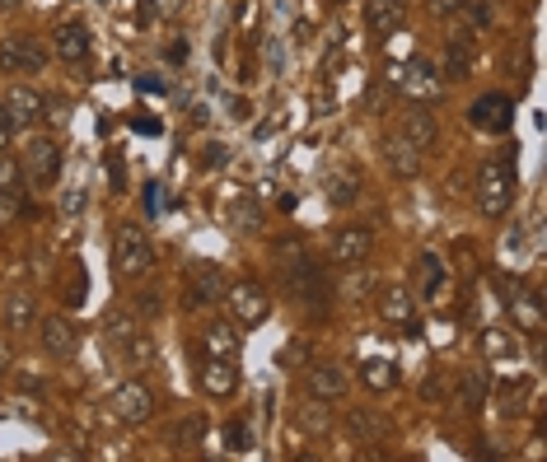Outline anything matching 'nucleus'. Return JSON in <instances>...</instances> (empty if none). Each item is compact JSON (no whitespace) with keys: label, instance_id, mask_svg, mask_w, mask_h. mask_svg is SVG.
I'll list each match as a JSON object with an SVG mask.
<instances>
[{"label":"nucleus","instance_id":"nucleus-34","mask_svg":"<svg viewBox=\"0 0 547 462\" xmlns=\"http://www.w3.org/2000/svg\"><path fill=\"white\" fill-rule=\"evenodd\" d=\"M24 210L33 215V206L24 201V187H10V192H0V225H14Z\"/></svg>","mask_w":547,"mask_h":462},{"label":"nucleus","instance_id":"nucleus-31","mask_svg":"<svg viewBox=\"0 0 547 462\" xmlns=\"http://www.w3.org/2000/svg\"><path fill=\"white\" fill-rule=\"evenodd\" d=\"M323 197L333 206H355V197H361V187H355L351 173H327L323 178Z\"/></svg>","mask_w":547,"mask_h":462},{"label":"nucleus","instance_id":"nucleus-9","mask_svg":"<svg viewBox=\"0 0 547 462\" xmlns=\"http://www.w3.org/2000/svg\"><path fill=\"white\" fill-rule=\"evenodd\" d=\"M38 341L52 360H71L80 350V328L66 313H52V318H38Z\"/></svg>","mask_w":547,"mask_h":462},{"label":"nucleus","instance_id":"nucleus-25","mask_svg":"<svg viewBox=\"0 0 547 462\" xmlns=\"http://www.w3.org/2000/svg\"><path fill=\"white\" fill-rule=\"evenodd\" d=\"M384 164H389L393 178H417L421 173V154L407 141H398V135H389V141H384Z\"/></svg>","mask_w":547,"mask_h":462},{"label":"nucleus","instance_id":"nucleus-49","mask_svg":"<svg viewBox=\"0 0 547 462\" xmlns=\"http://www.w3.org/2000/svg\"><path fill=\"white\" fill-rule=\"evenodd\" d=\"M486 350H491V356H505V350H510V341H505L501 332H486Z\"/></svg>","mask_w":547,"mask_h":462},{"label":"nucleus","instance_id":"nucleus-8","mask_svg":"<svg viewBox=\"0 0 547 462\" xmlns=\"http://www.w3.org/2000/svg\"><path fill=\"white\" fill-rule=\"evenodd\" d=\"M398 141H407L417 154H426L435 141H440V122H435V113L426 103H412L402 107V122H398Z\"/></svg>","mask_w":547,"mask_h":462},{"label":"nucleus","instance_id":"nucleus-39","mask_svg":"<svg viewBox=\"0 0 547 462\" xmlns=\"http://www.w3.org/2000/svg\"><path fill=\"white\" fill-rule=\"evenodd\" d=\"M10 187H24V164L0 150V192H10Z\"/></svg>","mask_w":547,"mask_h":462},{"label":"nucleus","instance_id":"nucleus-41","mask_svg":"<svg viewBox=\"0 0 547 462\" xmlns=\"http://www.w3.org/2000/svg\"><path fill=\"white\" fill-rule=\"evenodd\" d=\"M267 66H271V75H281V66H286V47H281V38H271V42H267Z\"/></svg>","mask_w":547,"mask_h":462},{"label":"nucleus","instance_id":"nucleus-40","mask_svg":"<svg viewBox=\"0 0 547 462\" xmlns=\"http://www.w3.org/2000/svg\"><path fill=\"white\" fill-rule=\"evenodd\" d=\"M80 210H85V187H71V192L61 197V215H66V220H75Z\"/></svg>","mask_w":547,"mask_h":462},{"label":"nucleus","instance_id":"nucleus-27","mask_svg":"<svg viewBox=\"0 0 547 462\" xmlns=\"http://www.w3.org/2000/svg\"><path fill=\"white\" fill-rule=\"evenodd\" d=\"M206 430H211V416L202 411V406H197V411H183V416L174 420V444H178V448H197V444L206 439Z\"/></svg>","mask_w":547,"mask_h":462},{"label":"nucleus","instance_id":"nucleus-23","mask_svg":"<svg viewBox=\"0 0 547 462\" xmlns=\"http://www.w3.org/2000/svg\"><path fill=\"white\" fill-rule=\"evenodd\" d=\"M38 328V299L29 290H14L5 304V337H29Z\"/></svg>","mask_w":547,"mask_h":462},{"label":"nucleus","instance_id":"nucleus-22","mask_svg":"<svg viewBox=\"0 0 547 462\" xmlns=\"http://www.w3.org/2000/svg\"><path fill=\"white\" fill-rule=\"evenodd\" d=\"M491 397V369H463L454 383V406L458 411H477Z\"/></svg>","mask_w":547,"mask_h":462},{"label":"nucleus","instance_id":"nucleus-4","mask_svg":"<svg viewBox=\"0 0 547 462\" xmlns=\"http://www.w3.org/2000/svg\"><path fill=\"white\" fill-rule=\"evenodd\" d=\"M19 164H24V178L38 182V187L57 182V169H61V145H57V135H29V145H24Z\"/></svg>","mask_w":547,"mask_h":462},{"label":"nucleus","instance_id":"nucleus-7","mask_svg":"<svg viewBox=\"0 0 547 462\" xmlns=\"http://www.w3.org/2000/svg\"><path fill=\"white\" fill-rule=\"evenodd\" d=\"M286 290H290V299L295 304H305V309H318L323 304V294H327V276L318 271V262H295V266H286Z\"/></svg>","mask_w":547,"mask_h":462},{"label":"nucleus","instance_id":"nucleus-12","mask_svg":"<svg viewBox=\"0 0 547 462\" xmlns=\"http://www.w3.org/2000/svg\"><path fill=\"white\" fill-rule=\"evenodd\" d=\"M398 85H402V94H407V98L426 103V98H435V94H440V85H445V79H440V66H435V61L417 57V61H407V66H402Z\"/></svg>","mask_w":547,"mask_h":462},{"label":"nucleus","instance_id":"nucleus-52","mask_svg":"<svg viewBox=\"0 0 547 462\" xmlns=\"http://www.w3.org/2000/svg\"><path fill=\"white\" fill-rule=\"evenodd\" d=\"M19 388H33V393H38V388H42V378H38V374H19Z\"/></svg>","mask_w":547,"mask_h":462},{"label":"nucleus","instance_id":"nucleus-44","mask_svg":"<svg viewBox=\"0 0 547 462\" xmlns=\"http://www.w3.org/2000/svg\"><path fill=\"white\" fill-rule=\"evenodd\" d=\"M225 159H230V145H211L202 154V169H215V164H225Z\"/></svg>","mask_w":547,"mask_h":462},{"label":"nucleus","instance_id":"nucleus-18","mask_svg":"<svg viewBox=\"0 0 547 462\" xmlns=\"http://www.w3.org/2000/svg\"><path fill=\"white\" fill-rule=\"evenodd\" d=\"M295 430L299 434H309V439H327V434L337 430V416H333V406L327 402H318V397H309L305 406H295Z\"/></svg>","mask_w":547,"mask_h":462},{"label":"nucleus","instance_id":"nucleus-15","mask_svg":"<svg viewBox=\"0 0 547 462\" xmlns=\"http://www.w3.org/2000/svg\"><path fill=\"white\" fill-rule=\"evenodd\" d=\"M346 388H351V378H346L342 365H309L305 369V393L318 397V402H342Z\"/></svg>","mask_w":547,"mask_h":462},{"label":"nucleus","instance_id":"nucleus-36","mask_svg":"<svg viewBox=\"0 0 547 462\" xmlns=\"http://www.w3.org/2000/svg\"><path fill=\"white\" fill-rule=\"evenodd\" d=\"M118 350L127 356V365H146V360L155 356V346H150V337H146V332H131V337H127Z\"/></svg>","mask_w":547,"mask_h":462},{"label":"nucleus","instance_id":"nucleus-24","mask_svg":"<svg viewBox=\"0 0 547 462\" xmlns=\"http://www.w3.org/2000/svg\"><path fill=\"white\" fill-rule=\"evenodd\" d=\"M510 313H514V328L524 332V337H538V332H542V322H547V313H542V294H538V290H529V294H519V290H514Z\"/></svg>","mask_w":547,"mask_h":462},{"label":"nucleus","instance_id":"nucleus-13","mask_svg":"<svg viewBox=\"0 0 547 462\" xmlns=\"http://www.w3.org/2000/svg\"><path fill=\"white\" fill-rule=\"evenodd\" d=\"M197 350H202V360H234L239 365V350H243V341H239V332L230 328V322H206L202 328V337H197Z\"/></svg>","mask_w":547,"mask_h":462},{"label":"nucleus","instance_id":"nucleus-16","mask_svg":"<svg viewBox=\"0 0 547 462\" xmlns=\"http://www.w3.org/2000/svg\"><path fill=\"white\" fill-rule=\"evenodd\" d=\"M187 304H215V299H225V276H221V266H211V262H193L187 266Z\"/></svg>","mask_w":547,"mask_h":462},{"label":"nucleus","instance_id":"nucleus-1","mask_svg":"<svg viewBox=\"0 0 547 462\" xmlns=\"http://www.w3.org/2000/svg\"><path fill=\"white\" fill-rule=\"evenodd\" d=\"M477 215L482 220H505V210L514 201V159L501 154V159H486L477 169Z\"/></svg>","mask_w":547,"mask_h":462},{"label":"nucleus","instance_id":"nucleus-5","mask_svg":"<svg viewBox=\"0 0 547 462\" xmlns=\"http://www.w3.org/2000/svg\"><path fill=\"white\" fill-rule=\"evenodd\" d=\"M108 406H113V416L122 420V425H146L150 416H155V393L146 388V383H122V388H113V397H108Z\"/></svg>","mask_w":547,"mask_h":462},{"label":"nucleus","instance_id":"nucleus-21","mask_svg":"<svg viewBox=\"0 0 547 462\" xmlns=\"http://www.w3.org/2000/svg\"><path fill=\"white\" fill-rule=\"evenodd\" d=\"M389 430L393 425L379 411H370V406H351V411H346V434H351L355 444H384Z\"/></svg>","mask_w":547,"mask_h":462},{"label":"nucleus","instance_id":"nucleus-48","mask_svg":"<svg viewBox=\"0 0 547 462\" xmlns=\"http://www.w3.org/2000/svg\"><path fill=\"white\" fill-rule=\"evenodd\" d=\"M108 173H113V192H122L127 182H122V159L118 154H108Z\"/></svg>","mask_w":547,"mask_h":462},{"label":"nucleus","instance_id":"nucleus-37","mask_svg":"<svg viewBox=\"0 0 547 462\" xmlns=\"http://www.w3.org/2000/svg\"><path fill=\"white\" fill-rule=\"evenodd\" d=\"M225 448L230 453H249L253 448V425L249 420H230L225 425Z\"/></svg>","mask_w":547,"mask_h":462},{"label":"nucleus","instance_id":"nucleus-50","mask_svg":"<svg viewBox=\"0 0 547 462\" xmlns=\"http://www.w3.org/2000/svg\"><path fill=\"white\" fill-rule=\"evenodd\" d=\"M458 5H463V0H430V10H435V14H454Z\"/></svg>","mask_w":547,"mask_h":462},{"label":"nucleus","instance_id":"nucleus-10","mask_svg":"<svg viewBox=\"0 0 547 462\" xmlns=\"http://www.w3.org/2000/svg\"><path fill=\"white\" fill-rule=\"evenodd\" d=\"M374 248V234L365 225H342L333 234V243H327V262H337V266H355V262H365Z\"/></svg>","mask_w":547,"mask_h":462},{"label":"nucleus","instance_id":"nucleus-42","mask_svg":"<svg viewBox=\"0 0 547 462\" xmlns=\"http://www.w3.org/2000/svg\"><path fill=\"white\" fill-rule=\"evenodd\" d=\"M187 51H193V47H187V38H178V42L164 47V61H169V66H183V61H187Z\"/></svg>","mask_w":547,"mask_h":462},{"label":"nucleus","instance_id":"nucleus-6","mask_svg":"<svg viewBox=\"0 0 547 462\" xmlns=\"http://www.w3.org/2000/svg\"><path fill=\"white\" fill-rule=\"evenodd\" d=\"M468 122L486 135H505L514 126V98L510 94H482L473 107H468Z\"/></svg>","mask_w":547,"mask_h":462},{"label":"nucleus","instance_id":"nucleus-2","mask_svg":"<svg viewBox=\"0 0 547 462\" xmlns=\"http://www.w3.org/2000/svg\"><path fill=\"white\" fill-rule=\"evenodd\" d=\"M113 266H118V276L127 285H136L141 276L155 271V243L141 234V225H118V234H113Z\"/></svg>","mask_w":547,"mask_h":462},{"label":"nucleus","instance_id":"nucleus-54","mask_svg":"<svg viewBox=\"0 0 547 462\" xmlns=\"http://www.w3.org/2000/svg\"><path fill=\"white\" fill-rule=\"evenodd\" d=\"M333 5H342V0H333Z\"/></svg>","mask_w":547,"mask_h":462},{"label":"nucleus","instance_id":"nucleus-17","mask_svg":"<svg viewBox=\"0 0 547 462\" xmlns=\"http://www.w3.org/2000/svg\"><path fill=\"white\" fill-rule=\"evenodd\" d=\"M52 57H61L71 66L90 61V29L85 23H57V29H52Z\"/></svg>","mask_w":547,"mask_h":462},{"label":"nucleus","instance_id":"nucleus-51","mask_svg":"<svg viewBox=\"0 0 547 462\" xmlns=\"http://www.w3.org/2000/svg\"><path fill=\"white\" fill-rule=\"evenodd\" d=\"M10 369V341H5V332H0V374Z\"/></svg>","mask_w":547,"mask_h":462},{"label":"nucleus","instance_id":"nucleus-26","mask_svg":"<svg viewBox=\"0 0 547 462\" xmlns=\"http://www.w3.org/2000/svg\"><path fill=\"white\" fill-rule=\"evenodd\" d=\"M365 29L370 33L402 29V0H365Z\"/></svg>","mask_w":547,"mask_h":462},{"label":"nucleus","instance_id":"nucleus-32","mask_svg":"<svg viewBox=\"0 0 547 462\" xmlns=\"http://www.w3.org/2000/svg\"><path fill=\"white\" fill-rule=\"evenodd\" d=\"M342 299H365V294H374V276H370V266L365 262H355V266H346V276H342Z\"/></svg>","mask_w":547,"mask_h":462},{"label":"nucleus","instance_id":"nucleus-14","mask_svg":"<svg viewBox=\"0 0 547 462\" xmlns=\"http://www.w3.org/2000/svg\"><path fill=\"white\" fill-rule=\"evenodd\" d=\"M379 313H384V322H393V328H407V337L417 332V294L407 285L379 290Z\"/></svg>","mask_w":547,"mask_h":462},{"label":"nucleus","instance_id":"nucleus-53","mask_svg":"<svg viewBox=\"0 0 547 462\" xmlns=\"http://www.w3.org/2000/svg\"><path fill=\"white\" fill-rule=\"evenodd\" d=\"M19 5V0H0V10H14Z\"/></svg>","mask_w":547,"mask_h":462},{"label":"nucleus","instance_id":"nucleus-29","mask_svg":"<svg viewBox=\"0 0 547 462\" xmlns=\"http://www.w3.org/2000/svg\"><path fill=\"white\" fill-rule=\"evenodd\" d=\"M361 383L370 393H393L398 388V365H389V360H365L361 365Z\"/></svg>","mask_w":547,"mask_h":462},{"label":"nucleus","instance_id":"nucleus-3","mask_svg":"<svg viewBox=\"0 0 547 462\" xmlns=\"http://www.w3.org/2000/svg\"><path fill=\"white\" fill-rule=\"evenodd\" d=\"M225 304H230V313H234L239 328H262V322L271 318V294L258 281H234V285H225Z\"/></svg>","mask_w":547,"mask_h":462},{"label":"nucleus","instance_id":"nucleus-35","mask_svg":"<svg viewBox=\"0 0 547 462\" xmlns=\"http://www.w3.org/2000/svg\"><path fill=\"white\" fill-rule=\"evenodd\" d=\"M0 75H24V38L0 42Z\"/></svg>","mask_w":547,"mask_h":462},{"label":"nucleus","instance_id":"nucleus-45","mask_svg":"<svg viewBox=\"0 0 547 462\" xmlns=\"http://www.w3.org/2000/svg\"><path fill=\"white\" fill-rule=\"evenodd\" d=\"M440 393H445V378H440V374H430L426 383H421V397H426V402H435Z\"/></svg>","mask_w":547,"mask_h":462},{"label":"nucleus","instance_id":"nucleus-19","mask_svg":"<svg viewBox=\"0 0 547 462\" xmlns=\"http://www.w3.org/2000/svg\"><path fill=\"white\" fill-rule=\"evenodd\" d=\"M440 70H445V79H468V75L477 70V47H473L468 33H454V38L445 42Z\"/></svg>","mask_w":547,"mask_h":462},{"label":"nucleus","instance_id":"nucleus-11","mask_svg":"<svg viewBox=\"0 0 547 462\" xmlns=\"http://www.w3.org/2000/svg\"><path fill=\"white\" fill-rule=\"evenodd\" d=\"M5 113H10V126L14 131H29V126H38L47 117V98L33 85H14L5 94Z\"/></svg>","mask_w":547,"mask_h":462},{"label":"nucleus","instance_id":"nucleus-46","mask_svg":"<svg viewBox=\"0 0 547 462\" xmlns=\"http://www.w3.org/2000/svg\"><path fill=\"white\" fill-rule=\"evenodd\" d=\"M136 309H141V313H159L164 304H159V294H155V290H146V294H136Z\"/></svg>","mask_w":547,"mask_h":462},{"label":"nucleus","instance_id":"nucleus-20","mask_svg":"<svg viewBox=\"0 0 547 462\" xmlns=\"http://www.w3.org/2000/svg\"><path fill=\"white\" fill-rule=\"evenodd\" d=\"M197 383H202L206 397H221L225 402V397L239 393V369H234V360H202Z\"/></svg>","mask_w":547,"mask_h":462},{"label":"nucleus","instance_id":"nucleus-47","mask_svg":"<svg viewBox=\"0 0 547 462\" xmlns=\"http://www.w3.org/2000/svg\"><path fill=\"white\" fill-rule=\"evenodd\" d=\"M10 135H14V126H10V113H5V103H0V150H10Z\"/></svg>","mask_w":547,"mask_h":462},{"label":"nucleus","instance_id":"nucleus-33","mask_svg":"<svg viewBox=\"0 0 547 462\" xmlns=\"http://www.w3.org/2000/svg\"><path fill=\"white\" fill-rule=\"evenodd\" d=\"M421 276H426V299H440L445 294L449 271H445V262L435 257V253H421Z\"/></svg>","mask_w":547,"mask_h":462},{"label":"nucleus","instance_id":"nucleus-28","mask_svg":"<svg viewBox=\"0 0 547 462\" xmlns=\"http://www.w3.org/2000/svg\"><path fill=\"white\" fill-rule=\"evenodd\" d=\"M225 215H230V225H234L239 234H253V229L262 225V206H258L249 192H239V197L230 201V210H225Z\"/></svg>","mask_w":547,"mask_h":462},{"label":"nucleus","instance_id":"nucleus-38","mask_svg":"<svg viewBox=\"0 0 547 462\" xmlns=\"http://www.w3.org/2000/svg\"><path fill=\"white\" fill-rule=\"evenodd\" d=\"M271 253H277L281 266H295V262H305V257H309L305 238H277V243H271Z\"/></svg>","mask_w":547,"mask_h":462},{"label":"nucleus","instance_id":"nucleus-43","mask_svg":"<svg viewBox=\"0 0 547 462\" xmlns=\"http://www.w3.org/2000/svg\"><path fill=\"white\" fill-rule=\"evenodd\" d=\"M281 365H309V346H299V341L286 346V350H281Z\"/></svg>","mask_w":547,"mask_h":462},{"label":"nucleus","instance_id":"nucleus-30","mask_svg":"<svg viewBox=\"0 0 547 462\" xmlns=\"http://www.w3.org/2000/svg\"><path fill=\"white\" fill-rule=\"evenodd\" d=\"M131 332H141V322H136V313H127V309H113L103 318V341L108 346H122Z\"/></svg>","mask_w":547,"mask_h":462}]
</instances>
